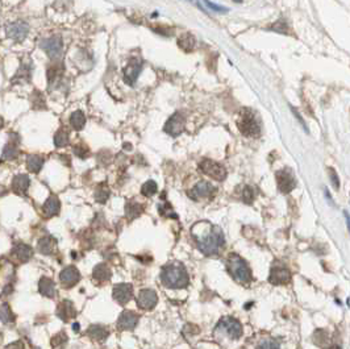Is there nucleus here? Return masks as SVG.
Instances as JSON below:
<instances>
[{
  "label": "nucleus",
  "instance_id": "obj_31",
  "mask_svg": "<svg viewBox=\"0 0 350 349\" xmlns=\"http://www.w3.org/2000/svg\"><path fill=\"white\" fill-rule=\"evenodd\" d=\"M69 144V133L65 129H59L54 136V145L57 148H63Z\"/></svg>",
  "mask_w": 350,
  "mask_h": 349
},
{
  "label": "nucleus",
  "instance_id": "obj_1",
  "mask_svg": "<svg viewBox=\"0 0 350 349\" xmlns=\"http://www.w3.org/2000/svg\"><path fill=\"white\" fill-rule=\"evenodd\" d=\"M193 236L199 250L205 256H217L225 242L223 231L219 227L211 226L209 223H199L194 227Z\"/></svg>",
  "mask_w": 350,
  "mask_h": 349
},
{
  "label": "nucleus",
  "instance_id": "obj_7",
  "mask_svg": "<svg viewBox=\"0 0 350 349\" xmlns=\"http://www.w3.org/2000/svg\"><path fill=\"white\" fill-rule=\"evenodd\" d=\"M277 183L279 191L283 194H289L293 191L294 188L297 187V179H295L293 170L289 168L279 170L277 173Z\"/></svg>",
  "mask_w": 350,
  "mask_h": 349
},
{
  "label": "nucleus",
  "instance_id": "obj_20",
  "mask_svg": "<svg viewBox=\"0 0 350 349\" xmlns=\"http://www.w3.org/2000/svg\"><path fill=\"white\" fill-rule=\"evenodd\" d=\"M59 207H61V204H59L58 198L57 196L51 195L49 199L45 202V204H44V214H45V216H48V218L57 215L58 212H59Z\"/></svg>",
  "mask_w": 350,
  "mask_h": 349
},
{
  "label": "nucleus",
  "instance_id": "obj_42",
  "mask_svg": "<svg viewBox=\"0 0 350 349\" xmlns=\"http://www.w3.org/2000/svg\"><path fill=\"white\" fill-rule=\"evenodd\" d=\"M291 110H293L294 115L297 116V117H298V120H299L300 123H301V125H303V128H304V129H305V131L308 132V129H307V125H305V123H304V120L301 119V117H300V115H299V114H298V112H297V110H295V108H294V107H291Z\"/></svg>",
  "mask_w": 350,
  "mask_h": 349
},
{
  "label": "nucleus",
  "instance_id": "obj_18",
  "mask_svg": "<svg viewBox=\"0 0 350 349\" xmlns=\"http://www.w3.org/2000/svg\"><path fill=\"white\" fill-rule=\"evenodd\" d=\"M57 315L62 320H70V319L74 318V316L77 315V311H75L71 302L65 300V302H62V303L58 306Z\"/></svg>",
  "mask_w": 350,
  "mask_h": 349
},
{
  "label": "nucleus",
  "instance_id": "obj_4",
  "mask_svg": "<svg viewBox=\"0 0 350 349\" xmlns=\"http://www.w3.org/2000/svg\"><path fill=\"white\" fill-rule=\"evenodd\" d=\"M237 125H239L240 132L247 137H258L261 133V127L258 123L257 115L249 108H244L243 111L240 112Z\"/></svg>",
  "mask_w": 350,
  "mask_h": 349
},
{
  "label": "nucleus",
  "instance_id": "obj_26",
  "mask_svg": "<svg viewBox=\"0 0 350 349\" xmlns=\"http://www.w3.org/2000/svg\"><path fill=\"white\" fill-rule=\"evenodd\" d=\"M40 291L43 295L49 296V298L55 295V288H54L53 281L49 280V278H43L40 281Z\"/></svg>",
  "mask_w": 350,
  "mask_h": 349
},
{
  "label": "nucleus",
  "instance_id": "obj_41",
  "mask_svg": "<svg viewBox=\"0 0 350 349\" xmlns=\"http://www.w3.org/2000/svg\"><path fill=\"white\" fill-rule=\"evenodd\" d=\"M329 175H331V180L333 186H335V188H340V179L337 173H336V170L331 168V169H329Z\"/></svg>",
  "mask_w": 350,
  "mask_h": 349
},
{
  "label": "nucleus",
  "instance_id": "obj_9",
  "mask_svg": "<svg viewBox=\"0 0 350 349\" xmlns=\"http://www.w3.org/2000/svg\"><path fill=\"white\" fill-rule=\"evenodd\" d=\"M62 39L59 36H53L49 39L43 40L41 43V49L45 50V53L49 56L51 59H58L62 56Z\"/></svg>",
  "mask_w": 350,
  "mask_h": 349
},
{
  "label": "nucleus",
  "instance_id": "obj_28",
  "mask_svg": "<svg viewBox=\"0 0 350 349\" xmlns=\"http://www.w3.org/2000/svg\"><path fill=\"white\" fill-rule=\"evenodd\" d=\"M15 256L20 261H28L32 256V248L25 244H20L19 246H16Z\"/></svg>",
  "mask_w": 350,
  "mask_h": 349
},
{
  "label": "nucleus",
  "instance_id": "obj_34",
  "mask_svg": "<svg viewBox=\"0 0 350 349\" xmlns=\"http://www.w3.org/2000/svg\"><path fill=\"white\" fill-rule=\"evenodd\" d=\"M257 349H281V347L273 339H265L258 344Z\"/></svg>",
  "mask_w": 350,
  "mask_h": 349
},
{
  "label": "nucleus",
  "instance_id": "obj_30",
  "mask_svg": "<svg viewBox=\"0 0 350 349\" xmlns=\"http://www.w3.org/2000/svg\"><path fill=\"white\" fill-rule=\"evenodd\" d=\"M54 246H55V241H54L53 238H50V237L43 238V240L39 242L40 252L44 254L51 253V252L54 250Z\"/></svg>",
  "mask_w": 350,
  "mask_h": 349
},
{
  "label": "nucleus",
  "instance_id": "obj_40",
  "mask_svg": "<svg viewBox=\"0 0 350 349\" xmlns=\"http://www.w3.org/2000/svg\"><path fill=\"white\" fill-rule=\"evenodd\" d=\"M159 211H161L162 215L165 216H170V218H175L177 219V215H175V212L171 210V206H170L169 203H163V208L159 207Z\"/></svg>",
  "mask_w": 350,
  "mask_h": 349
},
{
  "label": "nucleus",
  "instance_id": "obj_46",
  "mask_svg": "<svg viewBox=\"0 0 350 349\" xmlns=\"http://www.w3.org/2000/svg\"><path fill=\"white\" fill-rule=\"evenodd\" d=\"M235 1H237V3H241V1H243V0H235Z\"/></svg>",
  "mask_w": 350,
  "mask_h": 349
},
{
  "label": "nucleus",
  "instance_id": "obj_17",
  "mask_svg": "<svg viewBox=\"0 0 350 349\" xmlns=\"http://www.w3.org/2000/svg\"><path fill=\"white\" fill-rule=\"evenodd\" d=\"M59 280H61V284L66 288H73L74 285H77L81 280V274L75 266H69V268H65L62 270L59 274Z\"/></svg>",
  "mask_w": 350,
  "mask_h": 349
},
{
  "label": "nucleus",
  "instance_id": "obj_21",
  "mask_svg": "<svg viewBox=\"0 0 350 349\" xmlns=\"http://www.w3.org/2000/svg\"><path fill=\"white\" fill-rule=\"evenodd\" d=\"M28 187H29V178H28L27 175L20 174V175L15 176V179L12 180V188H13V191L17 192V194L25 192L28 190Z\"/></svg>",
  "mask_w": 350,
  "mask_h": 349
},
{
  "label": "nucleus",
  "instance_id": "obj_23",
  "mask_svg": "<svg viewBox=\"0 0 350 349\" xmlns=\"http://www.w3.org/2000/svg\"><path fill=\"white\" fill-rule=\"evenodd\" d=\"M143 211H144L143 206H141L139 202H135V200L128 202L127 206H125V214H127V218L129 219V220H133V219L139 218V216L143 214Z\"/></svg>",
  "mask_w": 350,
  "mask_h": 349
},
{
  "label": "nucleus",
  "instance_id": "obj_10",
  "mask_svg": "<svg viewBox=\"0 0 350 349\" xmlns=\"http://www.w3.org/2000/svg\"><path fill=\"white\" fill-rule=\"evenodd\" d=\"M143 66L144 63L140 58H133L123 71L124 82L129 86L135 85V82L140 77V73L143 71Z\"/></svg>",
  "mask_w": 350,
  "mask_h": 349
},
{
  "label": "nucleus",
  "instance_id": "obj_14",
  "mask_svg": "<svg viewBox=\"0 0 350 349\" xmlns=\"http://www.w3.org/2000/svg\"><path fill=\"white\" fill-rule=\"evenodd\" d=\"M140 316L133 311H124L123 314L120 315L119 320H117V328L120 331H131L133 330L137 323H139Z\"/></svg>",
  "mask_w": 350,
  "mask_h": 349
},
{
  "label": "nucleus",
  "instance_id": "obj_39",
  "mask_svg": "<svg viewBox=\"0 0 350 349\" xmlns=\"http://www.w3.org/2000/svg\"><path fill=\"white\" fill-rule=\"evenodd\" d=\"M74 153L77 154L78 157L86 158L87 156H89L90 150H89V148H87L86 145H75V146H74Z\"/></svg>",
  "mask_w": 350,
  "mask_h": 349
},
{
  "label": "nucleus",
  "instance_id": "obj_6",
  "mask_svg": "<svg viewBox=\"0 0 350 349\" xmlns=\"http://www.w3.org/2000/svg\"><path fill=\"white\" fill-rule=\"evenodd\" d=\"M199 169L201 173L211 176V178L216 180H224L227 178V170H225V168L217 164V162L212 161V160H203L199 164Z\"/></svg>",
  "mask_w": 350,
  "mask_h": 349
},
{
  "label": "nucleus",
  "instance_id": "obj_16",
  "mask_svg": "<svg viewBox=\"0 0 350 349\" xmlns=\"http://www.w3.org/2000/svg\"><path fill=\"white\" fill-rule=\"evenodd\" d=\"M132 295H133V289H132V285L129 284H121V285H116L113 288V298L117 303L120 304H127L129 300L132 299Z\"/></svg>",
  "mask_w": 350,
  "mask_h": 349
},
{
  "label": "nucleus",
  "instance_id": "obj_19",
  "mask_svg": "<svg viewBox=\"0 0 350 349\" xmlns=\"http://www.w3.org/2000/svg\"><path fill=\"white\" fill-rule=\"evenodd\" d=\"M93 276H94V278H95V281H98V282H100V284H103V282H107V281L111 278L112 272H111V269L108 268L107 265L100 264V265H97V266H95Z\"/></svg>",
  "mask_w": 350,
  "mask_h": 349
},
{
  "label": "nucleus",
  "instance_id": "obj_15",
  "mask_svg": "<svg viewBox=\"0 0 350 349\" xmlns=\"http://www.w3.org/2000/svg\"><path fill=\"white\" fill-rule=\"evenodd\" d=\"M213 192H215V187L211 183H208L205 180H200L199 183L195 184V187L189 192V195L194 200H199L201 198H209L213 195Z\"/></svg>",
  "mask_w": 350,
  "mask_h": 349
},
{
  "label": "nucleus",
  "instance_id": "obj_32",
  "mask_svg": "<svg viewBox=\"0 0 350 349\" xmlns=\"http://www.w3.org/2000/svg\"><path fill=\"white\" fill-rule=\"evenodd\" d=\"M157 191H158L157 183H155V182L151 179L147 180V182L143 184V187H141V192H143V195L148 196V198L153 196Z\"/></svg>",
  "mask_w": 350,
  "mask_h": 349
},
{
  "label": "nucleus",
  "instance_id": "obj_29",
  "mask_svg": "<svg viewBox=\"0 0 350 349\" xmlns=\"http://www.w3.org/2000/svg\"><path fill=\"white\" fill-rule=\"evenodd\" d=\"M17 154H19V149H17V146L13 141L8 142L7 145L4 146L3 160H13V158L17 157Z\"/></svg>",
  "mask_w": 350,
  "mask_h": 349
},
{
  "label": "nucleus",
  "instance_id": "obj_5",
  "mask_svg": "<svg viewBox=\"0 0 350 349\" xmlns=\"http://www.w3.org/2000/svg\"><path fill=\"white\" fill-rule=\"evenodd\" d=\"M215 330L217 334H223L224 336H228L232 340H237V339L243 336L241 323L237 319L232 318V316H225V318L221 319Z\"/></svg>",
  "mask_w": 350,
  "mask_h": 349
},
{
  "label": "nucleus",
  "instance_id": "obj_45",
  "mask_svg": "<svg viewBox=\"0 0 350 349\" xmlns=\"http://www.w3.org/2000/svg\"><path fill=\"white\" fill-rule=\"evenodd\" d=\"M329 349H341V348H340L339 346H333V347H331V348H329Z\"/></svg>",
  "mask_w": 350,
  "mask_h": 349
},
{
  "label": "nucleus",
  "instance_id": "obj_12",
  "mask_svg": "<svg viewBox=\"0 0 350 349\" xmlns=\"http://www.w3.org/2000/svg\"><path fill=\"white\" fill-rule=\"evenodd\" d=\"M291 280V272L283 265H274L270 270L269 281L273 285H286Z\"/></svg>",
  "mask_w": 350,
  "mask_h": 349
},
{
  "label": "nucleus",
  "instance_id": "obj_38",
  "mask_svg": "<svg viewBox=\"0 0 350 349\" xmlns=\"http://www.w3.org/2000/svg\"><path fill=\"white\" fill-rule=\"evenodd\" d=\"M203 1H204V4H205V5L209 8V9L217 12V13H227L228 12L227 7H223V5H219V4L212 3V1H209V0H203Z\"/></svg>",
  "mask_w": 350,
  "mask_h": 349
},
{
  "label": "nucleus",
  "instance_id": "obj_22",
  "mask_svg": "<svg viewBox=\"0 0 350 349\" xmlns=\"http://www.w3.org/2000/svg\"><path fill=\"white\" fill-rule=\"evenodd\" d=\"M87 335L95 342H104L108 338L109 332L101 326H91L87 331Z\"/></svg>",
  "mask_w": 350,
  "mask_h": 349
},
{
  "label": "nucleus",
  "instance_id": "obj_36",
  "mask_svg": "<svg viewBox=\"0 0 350 349\" xmlns=\"http://www.w3.org/2000/svg\"><path fill=\"white\" fill-rule=\"evenodd\" d=\"M244 202L248 204H251L254 202V198H255V194H254V190L250 186H247L244 188V194H243Z\"/></svg>",
  "mask_w": 350,
  "mask_h": 349
},
{
  "label": "nucleus",
  "instance_id": "obj_13",
  "mask_svg": "<svg viewBox=\"0 0 350 349\" xmlns=\"http://www.w3.org/2000/svg\"><path fill=\"white\" fill-rule=\"evenodd\" d=\"M158 302V295L157 292L154 290H150V289H144L141 291L139 292V296H137V304H139L140 308H144V310H151L153 307H155Z\"/></svg>",
  "mask_w": 350,
  "mask_h": 349
},
{
  "label": "nucleus",
  "instance_id": "obj_43",
  "mask_svg": "<svg viewBox=\"0 0 350 349\" xmlns=\"http://www.w3.org/2000/svg\"><path fill=\"white\" fill-rule=\"evenodd\" d=\"M8 349H24V344L23 343H15V344H12V346L8 347Z\"/></svg>",
  "mask_w": 350,
  "mask_h": 349
},
{
  "label": "nucleus",
  "instance_id": "obj_33",
  "mask_svg": "<svg viewBox=\"0 0 350 349\" xmlns=\"http://www.w3.org/2000/svg\"><path fill=\"white\" fill-rule=\"evenodd\" d=\"M95 198L99 203H105L109 198V188L107 187V184L103 183L100 184L99 187L97 188V192H95Z\"/></svg>",
  "mask_w": 350,
  "mask_h": 349
},
{
  "label": "nucleus",
  "instance_id": "obj_27",
  "mask_svg": "<svg viewBox=\"0 0 350 349\" xmlns=\"http://www.w3.org/2000/svg\"><path fill=\"white\" fill-rule=\"evenodd\" d=\"M27 166L33 173H39L44 166V158L41 156H29L27 160Z\"/></svg>",
  "mask_w": 350,
  "mask_h": 349
},
{
  "label": "nucleus",
  "instance_id": "obj_44",
  "mask_svg": "<svg viewBox=\"0 0 350 349\" xmlns=\"http://www.w3.org/2000/svg\"><path fill=\"white\" fill-rule=\"evenodd\" d=\"M3 125H4V120H3V117L0 116V128H3Z\"/></svg>",
  "mask_w": 350,
  "mask_h": 349
},
{
  "label": "nucleus",
  "instance_id": "obj_24",
  "mask_svg": "<svg viewBox=\"0 0 350 349\" xmlns=\"http://www.w3.org/2000/svg\"><path fill=\"white\" fill-rule=\"evenodd\" d=\"M178 45L185 52H193L195 45H197V39L191 33H185L181 36V39L178 40Z\"/></svg>",
  "mask_w": 350,
  "mask_h": 349
},
{
  "label": "nucleus",
  "instance_id": "obj_35",
  "mask_svg": "<svg viewBox=\"0 0 350 349\" xmlns=\"http://www.w3.org/2000/svg\"><path fill=\"white\" fill-rule=\"evenodd\" d=\"M12 318H13V315H12L11 310H9V307H8L7 304H3V307H0V319H1L4 323L13 320Z\"/></svg>",
  "mask_w": 350,
  "mask_h": 349
},
{
  "label": "nucleus",
  "instance_id": "obj_25",
  "mask_svg": "<svg viewBox=\"0 0 350 349\" xmlns=\"http://www.w3.org/2000/svg\"><path fill=\"white\" fill-rule=\"evenodd\" d=\"M70 124L75 131H81L86 125V116L82 111L73 112V115L70 116Z\"/></svg>",
  "mask_w": 350,
  "mask_h": 349
},
{
  "label": "nucleus",
  "instance_id": "obj_11",
  "mask_svg": "<svg viewBox=\"0 0 350 349\" xmlns=\"http://www.w3.org/2000/svg\"><path fill=\"white\" fill-rule=\"evenodd\" d=\"M28 32H29V25L24 21H16V23L8 24L5 27V33L8 39L15 40V41H23L27 39Z\"/></svg>",
  "mask_w": 350,
  "mask_h": 349
},
{
  "label": "nucleus",
  "instance_id": "obj_8",
  "mask_svg": "<svg viewBox=\"0 0 350 349\" xmlns=\"http://www.w3.org/2000/svg\"><path fill=\"white\" fill-rule=\"evenodd\" d=\"M185 116L182 115L181 112H175L174 115H171L167 119V121L163 125V132L167 133L169 136L177 137L182 132L185 131Z\"/></svg>",
  "mask_w": 350,
  "mask_h": 349
},
{
  "label": "nucleus",
  "instance_id": "obj_37",
  "mask_svg": "<svg viewBox=\"0 0 350 349\" xmlns=\"http://www.w3.org/2000/svg\"><path fill=\"white\" fill-rule=\"evenodd\" d=\"M270 29H271V31H274V32L287 33V31H289V27H287V23H286L285 20H278L277 23L271 25V28H270Z\"/></svg>",
  "mask_w": 350,
  "mask_h": 349
},
{
  "label": "nucleus",
  "instance_id": "obj_3",
  "mask_svg": "<svg viewBox=\"0 0 350 349\" xmlns=\"http://www.w3.org/2000/svg\"><path fill=\"white\" fill-rule=\"evenodd\" d=\"M227 269L228 273H229L237 282L243 285L250 284V281H251V272H250L247 261H245L244 258L240 257L239 254H231V256L228 257Z\"/></svg>",
  "mask_w": 350,
  "mask_h": 349
},
{
  "label": "nucleus",
  "instance_id": "obj_2",
  "mask_svg": "<svg viewBox=\"0 0 350 349\" xmlns=\"http://www.w3.org/2000/svg\"><path fill=\"white\" fill-rule=\"evenodd\" d=\"M161 282L169 289H185L189 286V273L178 262L167 264L162 268Z\"/></svg>",
  "mask_w": 350,
  "mask_h": 349
}]
</instances>
